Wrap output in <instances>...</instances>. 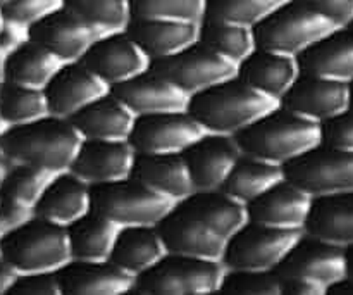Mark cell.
<instances>
[{
  "mask_svg": "<svg viewBox=\"0 0 353 295\" xmlns=\"http://www.w3.org/2000/svg\"><path fill=\"white\" fill-rule=\"evenodd\" d=\"M81 135L64 117L45 116L0 133V151L10 164H26L50 173L68 171L81 145Z\"/></svg>",
  "mask_w": 353,
  "mask_h": 295,
  "instance_id": "cell-1",
  "label": "cell"
},
{
  "mask_svg": "<svg viewBox=\"0 0 353 295\" xmlns=\"http://www.w3.org/2000/svg\"><path fill=\"white\" fill-rule=\"evenodd\" d=\"M233 138L241 154L279 166L323 145L319 123L305 120L279 104L233 135Z\"/></svg>",
  "mask_w": 353,
  "mask_h": 295,
  "instance_id": "cell-2",
  "label": "cell"
},
{
  "mask_svg": "<svg viewBox=\"0 0 353 295\" xmlns=\"http://www.w3.org/2000/svg\"><path fill=\"white\" fill-rule=\"evenodd\" d=\"M274 106L278 102L231 76L190 95L186 111L209 133L233 137Z\"/></svg>",
  "mask_w": 353,
  "mask_h": 295,
  "instance_id": "cell-3",
  "label": "cell"
},
{
  "mask_svg": "<svg viewBox=\"0 0 353 295\" xmlns=\"http://www.w3.org/2000/svg\"><path fill=\"white\" fill-rule=\"evenodd\" d=\"M0 258L17 273L59 272L71 261L65 228L33 216L0 237Z\"/></svg>",
  "mask_w": 353,
  "mask_h": 295,
  "instance_id": "cell-4",
  "label": "cell"
},
{
  "mask_svg": "<svg viewBox=\"0 0 353 295\" xmlns=\"http://www.w3.org/2000/svg\"><path fill=\"white\" fill-rule=\"evenodd\" d=\"M336 30L341 28L334 26L326 17L307 9L296 0H286L255 24L252 33L257 48L296 57Z\"/></svg>",
  "mask_w": 353,
  "mask_h": 295,
  "instance_id": "cell-5",
  "label": "cell"
},
{
  "mask_svg": "<svg viewBox=\"0 0 353 295\" xmlns=\"http://www.w3.org/2000/svg\"><path fill=\"white\" fill-rule=\"evenodd\" d=\"M224 266L221 261L165 252L152 268L134 278V295H212Z\"/></svg>",
  "mask_w": 353,
  "mask_h": 295,
  "instance_id": "cell-6",
  "label": "cell"
},
{
  "mask_svg": "<svg viewBox=\"0 0 353 295\" xmlns=\"http://www.w3.org/2000/svg\"><path fill=\"white\" fill-rule=\"evenodd\" d=\"M174 202L154 192L133 176L90 187V211L116 227L157 225Z\"/></svg>",
  "mask_w": 353,
  "mask_h": 295,
  "instance_id": "cell-7",
  "label": "cell"
},
{
  "mask_svg": "<svg viewBox=\"0 0 353 295\" xmlns=\"http://www.w3.org/2000/svg\"><path fill=\"white\" fill-rule=\"evenodd\" d=\"M303 230H285L247 221L226 240L221 263L226 269L276 272Z\"/></svg>",
  "mask_w": 353,
  "mask_h": 295,
  "instance_id": "cell-8",
  "label": "cell"
},
{
  "mask_svg": "<svg viewBox=\"0 0 353 295\" xmlns=\"http://www.w3.org/2000/svg\"><path fill=\"white\" fill-rule=\"evenodd\" d=\"M283 175L312 199L353 193V152L317 145L283 164Z\"/></svg>",
  "mask_w": 353,
  "mask_h": 295,
  "instance_id": "cell-9",
  "label": "cell"
},
{
  "mask_svg": "<svg viewBox=\"0 0 353 295\" xmlns=\"http://www.w3.org/2000/svg\"><path fill=\"white\" fill-rule=\"evenodd\" d=\"M148 68L169 79L188 97L236 76V64L217 55L200 41H193L168 57L150 61Z\"/></svg>",
  "mask_w": 353,
  "mask_h": 295,
  "instance_id": "cell-10",
  "label": "cell"
},
{
  "mask_svg": "<svg viewBox=\"0 0 353 295\" xmlns=\"http://www.w3.org/2000/svg\"><path fill=\"white\" fill-rule=\"evenodd\" d=\"M205 133L188 111L134 117L128 142L134 154H181Z\"/></svg>",
  "mask_w": 353,
  "mask_h": 295,
  "instance_id": "cell-11",
  "label": "cell"
},
{
  "mask_svg": "<svg viewBox=\"0 0 353 295\" xmlns=\"http://www.w3.org/2000/svg\"><path fill=\"white\" fill-rule=\"evenodd\" d=\"M276 273L278 276H302L330 289L348 275L347 251L303 231L279 263Z\"/></svg>",
  "mask_w": 353,
  "mask_h": 295,
  "instance_id": "cell-12",
  "label": "cell"
},
{
  "mask_svg": "<svg viewBox=\"0 0 353 295\" xmlns=\"http://www.w3.org/2000/svg\"><path fill=\"white\" fill-rule=\"evenodd\" d=\"M279 106L314 123H324L352 107L350 83L300 73L288 92L279 100Z\"/></svg>",
  "mask_w": 353,
  "mask_h": 295,
  "instance_id": "cell-13",
  "label": "cell"
},
{
  "mask_svg": "<svg viewBox=\"0 0 353 295\" xmlns=\"http://www.w3.org/2000/svg\"><path fill=\"white\" fill-rule=\"evenodd\" d=\"M79 62L109 88L148 68V59L124 30L100 35Z\"/></svg>",
  "mask_w": 353,
  "mask_h": 295,
  "instance_id": "cell-14",
  "label": "cell"
},
{
  "mask_svg": "<svg viewBox=\"0 0 353 295\" xmlns=\"http://www.w3.org/2000/svg\"><path fill=\"white\" fill-rule=\"evenodd\" d=\"M193 190H216L223 187L234 162L241 155L230 135L205 133L181 152Z\"/></svg>",
  "mask_w": 353,
  "mask_h": 295,
  "instance_id": "cell-15",
  "label": "cell"
},
{
  "mask_svg": "<svg viewBox=\"0 0 353 295\" xmlns=\"http://www.w3.org/2000/svg\"><path fill=\"white\" fill-rule=\"evenodd\" d=\"M99 37L93 28L79 21L64 7H59L26 28V38L47 48L61 62L79 61Z\"/></svg>",
  "mask_w": 353,
  "mask_h": 295,
  "instance_id": "cell-16",
  "label": "cell"
},
{
  "mask_svg": "<svg viewBox=\"0 0 353 295\" xmlns=\"http://www.w3.org/2000/svg\"><path fill=\"white\" fill-rule=\"evenodd\" d=\"M109 92L86 66L79 61L62 62L47 85L43 86L47 109L50 116L69 120L79 109Z\"/></svg>",
  "mask_w": 353,
  "mask_h": 295,
  "instance_id": "cell-17",
  "label": "cell"
},
{
  "mask_svg": "<svg viewBox=\"0 0 353 295\" xmlns=\"http://www.w3.org/2000/svg\"><path fill=\"white\" fill-rule=\"evenodd\" d=\"M109 92L116 95L134 114V117L169 111H185L190 99L178 86L152 71L150 68L110 86Z\"/></svg>",
  "mask_w": 353,
  "mask_h": 295,
  "instance_id": "cell-18",
  "label": "cell"
},
{
  "mask_svg": "<svg viewBox=\"0 0 353 295\" xmlns=\"http://www.w3.org/2000/svg\"><path fill=\"white\" fill-rule=\"evenodd\" d=\"M133 161L128 140H83L68 171L90 187L102 185L130 176Z\"/></svg>",
  "mask_w": 353,
  "mask_h": 295,
  "instance_id": "cell-19",
  "label": "cell"
},
{
  "mask_svg": "<svg viewBox=\"0 0 353 295\" xmlns=\"http://www.w3.org/2000/svg\"><path fill=\"white\" fill-rule=\"evenodd\" d=\"M312 200L309 193L283 178L245 207L248 221L285 230H303Z\"/></svg>",
  "mask_w": 353,
  "mask_h": 295,
  "instance_id": "cell-20",
  "label": "cell"
},
{
  "mask_svg": "<svg viewBox=\"0 0 353 295\" xmlns=\"http://www.w3.org/2000/svg\"><path fill=\"white\" fill-rule=\"evenodd\" d=\"M159 235L171 254L190 256V258L221 261L226 240L203 227L179 207H171L168 214L159 221Z\"/></svg>",
  "mask_w": 353,
  "mask_h": 295,
  "instance_id": "cell-21",
  "label": "cell"
},
{
  "mask_svg": "<svg viewBox=\"0 0 353 295\" xmlns=\"http://www.w3.org/2000/svg\"><path fill=\"white\" fill-rule=\"evenodd\" d=\"M299 75L296 57L257 47L236 64V76L241 82L278 104Z\"/></svg>",
  "mask_w": 353,
  "mask_h": 295,
  "instance_id": "cell-22",
  "label": "cell"
},
{
  "mask_svg": "<svg viewBox=\"0 0 353 295\" xmlns=\"http://www.w3.org/2000/svg\"><path fill=\"white\" fill-rule=\"evenodd\" d=\"M61 295H126L134 278L105 261H71L57 272Z\"/></svg>",
  "mask_w": 353,
  "mask_h": 295,
  "instance_id": "cell-23",
  "label": "cell"
},
{
  "mask_svg": "<svg viewBox=\"0 0 353 295\" xmlns=\"http://www.w3.org/2000/svg\"><path fill=\"white\" fill-rule=\"evenodd\" d=\"M176 207L228 240L238 228L248 221L247 207L233 199L223 189L193 190L185 199L174 202Z\"/></svg>",
  "mask_w": 353,
  "mask_h": 295,
  "instance_id": "cell-24",
  "label": "cell"
},
{
  "mask_svg": "<svg viewBox=\"0 0 353 295\" xmlns=\"http://www.w3.org/2000/svg\"><path fill=\"white\" fill-rule=\"evenodd\" d=\"M300 73L341 83H353V35L333 31L296 55Z\"/></svg>",
  "mask_w": 353,
  "mask_h": 295,
  "instance_id": "cell-25",
  "label": "cell"
},
{
  "mask_svg": "<svg viewBox=\"0 0 353 295\" xmlns=\"http://www.w3.org/2000/svg\"><path fill=\"white\" fill-rule=\"evenodd\" d=\"M83 140H128L134 114L110 92L97 97L69 117Z\"/></svg>",
  "mask_w": 353,
  "mask_h": 295,
  "instance_id": "cell-26",
  "label": "cell"
},
{
  "mask_svg": "<svg viewBox=\"0 0 353 295\" xmlns=\"http://www.w3.org/2000/svg\"><path fill=\"white\" fill-rule=\"evenodd\" d=\"M90 211V185L71 171L55 173L33 207L34 216L68 227Z\"/></svg>",
  "mask_w": 353,
  "mask_h": 295,
  "instance_id": "cell-27",
  "label": "cell"
},
{
  "mask_svg": "<svg viewBox=\"0 0 353 295\" xmlns=\"http://www.w3.org/2000/svg\"><path fill=\"white\" fill-rule=\"evenodd\" d=\"M199 23L174 19H134L131 17L126 33L143 52L148 62L168 57L196 41Z\"/></svg>",
  "mask_w": 353,
  "mask_h": 295,
  "instance_id": "cell-28",
  "label": "cell"
},
{
  "mask_svg": "<svg viewBox=\"0 0 353 295\" xmlns=\"http://www.w3.org/2000/svg\"><path fill=\"white\" fill-rule=\"evenodd\" d=\"M130 176L172 202L193 192L181 154H134Z\"/></svg>",
  "mask_w": 353,
  "mask_h": 295,
  "instance_id": "cell-29",
  "label": "cell"
},
{
  "mask_svg": "<svg viewBox=\"0 0 353 295\" xmlns=\"http://www.w3.org/2000/svg\"><path fill=\"white\" fill-rule=\"evenodd\" d=\"M165 245L155 225H134L117 230L109 261L137 278L165 254Z\"/></svg>",
  "mask_w": 353,
  "mask_h": 295,
  "instance_id": "cell-30",
  "label": "cell"
},
{
  "mask_svg": "<svg viewBox=\"0 0 353 295\" xmlns=\"http://www.w3.org/2000/svg\"><path fill=\"white\" fill-rule=\"evenodd\" d=\"M303 231L338 247H352L353 193L314 199Z\"/></svg>",
  "mask_w": 353,
  "mask_h": 295,
  "instance_id": "cell-31",
  "label": "cell"
},
{
  "mask_svg": "<svg viewBox=\"0 0 353 295\" xmlns=\"http://www.w3.org/2000/svg\"><path fill=\"white\" fill-rule=\"evenodd\" d=\"M119 227L88 211L65 227L69 256L76 261H105L112 251Z\"/></svg>",
  "mask_w": 353,
  "mask_h": 295,
  "instance_id": "cell-32",
  "label": "cell"
},
{
  "mask_svg": "<svg viewBox=\"0 0 353 295\" xmlns=\"http://www.w3.org/2000/svg\"><path fill=\"white\" fill-rule=\"evenodd\" d=\"M62 62L52 52L24 37L10 50L6 62V82L43 88Z\"/></svg>",
  "mask_w": 353,
  "mask_h": 295,
  "instance_id": "cell-33",
  "label": "cell"
},
{
  "mask_svg": "<svg viewBox=\"0 0 353 295\" xmlns=\"http://www.w3.org/2000/svg\"><path fill=\"white\" fill-rule=\"evenodd\" d=\"M283 178V166L241 154L221 189L247 206Z\"/></svg>",
  "mask_w": 353,
  "mask_h": 295,
  "instance_id": "cell-34",
  "label": "cell"
},
{
  "mask_svg": "<svg viewBox=\"0 0 353 295\" xmlns=\"http://www.w3.org/2000/svg\"><path fill=\"white\" fill-rule=\"evenodd\" d=\"M196 41L233 64L243 61L255 48L252 28L210 17H202L199 21Z\"/></svg>",
  "mask_w": 353,
  "mask_h": 295,
  "instance_id": "cell-35",
  "label": "cell"
},
{
  "mask_svg": "<svg viewBox=\"0 0 353 295\" xmlns=\"http://www.w3.org/2000/svg\"><path fill=\"white\" fill-rule=\"evenodd\" d=\"M48 116L43 88L3 82L0 85V121L6 126L31 123Z\"/></svg>",
  "mask_w": 353,
  "mask_h": 295,
  "instance_id": "cell-36",
  "label": "cell"
},
{
  "mask_svg": "<svg viewBox=\"0 0 353 295\" xmlns=\"http://www.w3.org/2000/svg\"><path fill=\"white\" fill-rule=\"evenodd\" d=\"M62 7L99 35L126 30L131 19L128 0H62Z\"/></svg>",
  "mask_w": 353,
  "mask_h": 295,
  "instance_id": "cell-37",
  "label": "cell"
},
{
  "mask_svg": "<svg viewBox=\"0 0 353 295\" xmlns=\"http://www.w3.org/2000/svg\"><path fill=\"white\" fill-rule=\"evenodd\" d=\"M55 173L26 164H10L6 180L0 185V199L33 209L41 192Z\"/></svg>",
  "mask_w": 353,
  "mask_h": 295,
  "instance_id": "cell-38",
  "label": "cell"
},
{
  "mask_svg": "<svg viewBox=\"0 0 353 295\" xmlns=\"http://www.w3.org/2000/svg\"><path fill=\"white\" fill-rule=\"evenodd\" d=\"M286 0H205L203 17L254 28Z\"/></svg>",
  "mask_w": 353,
  "mask_h": 295,
  "instance_id": "cell-39",
  "label": "cell"
},
{
  "mask_svg": "<svg viewBox=\"0 0 353 295\" xmlns=\"http://www.w3.org/2000/svg\"><path fill=\"white\" fill-rule=\"evenodd\" d=\"M134 19H174L199 23L205 12V0H128Z\"/></svg>",
  "mask_w": 353,
  "mask_h": 295,
  "instance_id": "cell-40",
  "label": "cell"
},
{
  "mask_svg": "<svg viewBox=\"0 0 353 295\" xmlns=\"http://www.w3.org/2000/svg\"><path fill=\"white\" fill-rule=\"evenodd\" d=\"M219 295H279V276L276 272L224 268L217 292Z\"/></svg>",
  "mask_w": 353,
  "mask_h": 295,
  "instance_id": "cell-41",
  "label": "cell"
},
{
  "mask_svg": "<svg viewBox=\"0 0 353 295\" xmlns=\"http://www.w3.org/2000/svg\"><path fill=\"white\" fill-rule=\"evenodd\" d=\"M62 7V0H10L2 10L3 24L26 31L31 24Z\"/></svg>",
  "mask_w": 353,
  "mask_h": 295,
  "instance_id": "cell-42",
  "label": "cell"
},
{
  "mask_svg": "<svg viewBox=\"0 0 353 295\" xmlns=\"http://www.w3.org/2000/svg\"><path fill=\"white\" fill-rule=\"evenodd\" d=\"M323 145L334 151L353 152V109L321 123Z\"/></svg>",
  "mask_w": 353,
  "mask_h": 295,
  "instance_id": "cell-43",
  "label": "cell"
},
{
  "mask_svg": "<svg viewBox=\"0 0 353 295\" xmlns=\"http://www.w3.org/2000/svg\"><path fill=\"white\" fill-rule=\"evenodd\" d=\"M9 295H61L57 272L19 273Z\"/></svg>",
  "mask_w": 353,
  "mask_h": 295,
  "instance_id": "cell-44",
  "label": "cell"
},
{
  "mask_svg": "<svg viewBox=\"0 0 353 295\" xmlns=\"http://www.w3.org/2000/svg\"><path fill=\"white\" fill-rule=\"evenodd\" d=\"M296 2L326 17L341 30L353 24V0H296Z\"/></svg>",
  "mask_w": 353,
  "mask_h": 295,
  "instance_id": "cell-45",
  "label": "cell"
},
{
  "mask_svg": "<svg viewBox=\"0 0 353 295\" xmlns=\"http://www.w3.org/2000/svg\"><path fill=\"white\" fill-rule=\"evenodd\" d=\"M326 287L302 278V276H279V295H326Z\"/></svg>",
  "mask_w": 353,
  "mask_h": 295,
  "instance_id": "cell-46",
  "label": "cell"
},
{
  "mask_svg": "<svg viewBox=\"0 0 353 295\" xmlns=\"http://www.w3.org/2000/svg\"><path fill=\"white\" fill-rule=\"evenodd\" d=\"M14 30H16L14 26H7V24H3L2 31H0V85L6 82L7 57H9L10 50H12L17 44V37L16 33H14Z\"/></svg>",
  "mask_w": 353,
  "mask_h": 295,
  "instance_id": "cell-47",
  "label": "cell"
},
{
  "mask_svg": "<svg viewBox=\"0 0 353 295\" xmlns=\"http://www.w3.org/2000/svg\"><path fill=\"white\" fill-rule=\"evenodd\" d=\"M17 276H19V273L9 263L0 259V295H9Z\"/></svg>",
  "mask_w": 353,
  "mask_h": 295,
  "instance_id": "cell-48",
  "label": "cell"
},
{
  "mask_svg": "<svg viewBox=\"0 0 353 295\" xmlns=\"http://www.w3.org/2000/svg\"><path fill=\"white\" fill-rule=\"evenodd\" d=\"M327 295H353V278L347 275L327 289Z\"/></svg>",
  "mask_w": 353,
  "mask_h": 295,
  "instance_id": "cell-49",
  "label": "cell"
},
{
  "mask_svg": "<svg viewBox=\"0 0 353 295\" xmlns=\"http://www.w3.org/2000/svg\"><path fill=\"white\" fill-rule=\"evenodd\" d=\"M10 169V162L9 159L6 158V155L2 154V151H0V185H2V182L6 180L7 173H9Z\"/></svg>",
  "mask_w": 353,
  "mask_h": 295,
  "instance_id": "cell-50",
  "label": "cell"
},
{
  "mask_svg": "<svg viewBox=\"0 0 353 295\" xmlns=\"http://www.w3.org/2000/svg\"><path fill=\"white\" fill-rule=\"evenodd\" d=\"M347 251V269H348V276L353 278V245L352 247L345 249Z\"/></svg>",
  "mask_w": 353,
  "mask_h": 295,
  "instance_id": "cell-51",
  "label": "cell"
},
{
  "mask_svg": "<svg viewBox=\"0 0 353 295\" xmlns=\"http://www.w3.org/2000/svg\"><path fill=\"white\" fill-rule=\"evenodd\" d=\"M9 2H10V0H0V10H2L3 7H6Z\"/></svg>",
  "mask_w": 353,
  "mask_h": 295,
  "instance_id": "cell-52",
  "label": "cell"
},
{
  "mask_svg": "<svg viewBox=\"0 0 353 295\" xmlns=\"http://www.w3.org/2000/svg\"><path fill=\"white\" fill-rule=\"evenodd\" d=\"M3 130H6V124H3V123H2V121H0V133H2V131H3Z\"/></svg>",
  "mask_w": 353,
  "mask_h": 295,
  "instance_id": "cell-53",
  "label": "cell"
},
{
  "mask_svg": "<svg viewBox=\"0 0 353 295\" xmlns=\"http://www.w3.org/2000/svg\"><path fill=\"white\" fill-rule=\"evenodd\" d=\"M350 86H352V109H353V83H350Z\"/></svg>",
  "mask_w": 353,
  "mask_h": 295,
  "instance_id": "cell-54",
  "label": "cell"
},
{
  "mask_svg": "<svg viewBox=\"0 0 353 295\" xmlns=\"http://www.w3.org/2000/svg\"><path fill=\"white\" fill-rule=\"evenodd\" d=\"M347 30H348V31H350V33L353 35V24H350V26H348V28H347Z\"/></svg>",
  "mask_w": 353,
  "mask_h": 295,
  "instance_id": "cell-55",
  "label": "cell"
},
{
  "mask_svg": "<svg viewBox=\"0 0 353 295\" xmlns=\"http://www.w3.org/2000/svg\"><path fill=\"white\" fill-rule=\"evenodd\" d=\"M2 28H3V21H2V17H0V31H2Z\"/></svg>",
  "mask_w": 353,
  "mask_h": 295,
  "instance_id": "cell-56",
  "label": "cell"
},
{
  "mask_svg": "<svg viewBox=\"0 0 353 295\" xmlns=\"http://www.w3.org/2000/svg\"><path fill=\"white\" fill-rule=\"evenodd\" d=\"M0 259H2V258H0Z\"/></svg>",
  "mask_w": 353,
  "mask_h": 295,
  "instance_id": "cell-57",
  "label": "cell"
}]
</instances>
